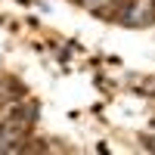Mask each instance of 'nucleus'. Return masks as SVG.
<instances>
[{
	"label": "nucleus",
	"instance_id": "f257e3e1",
	"mask_svg": "<svg viewBox=\"0 0 155 155\" xmlns=\"http://www.w3.org/2000/svg\"><path fill=\"white\" fill-rule=\"evenodd\" d=\"M84 3H87V6H99L102 0H84Z\"/></svg>",
	"mask_w": 155,
	"mask_h": 155
}]
</instances>
